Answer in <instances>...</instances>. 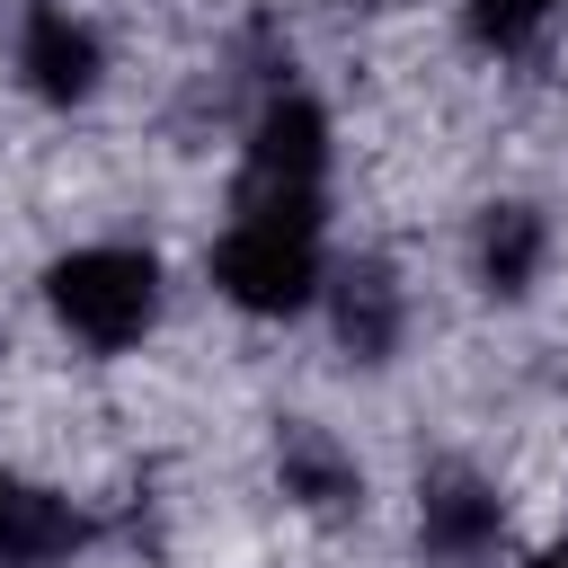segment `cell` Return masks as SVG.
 <instances>
[{
  "instance_id": "cell-1",
  "label": "cell",
  "mask_w": 568,
  "mask_h": 568,
  "mask_svg": "<svg viewBox=\"0 0 568 568\" xmlns=\"http://www.w3.org/2000/svg\"><path fill=\"white\" fill-rule=\"evenodd\" d=\"M320 178H328V124L311 98H266L248 124L240 160V213L231 222H275V231H320Z\"/></svg>"
},
{
  "instance_id": "cell-2",
  "label": "cell",
  "mask_w": 568,
  "mask_h": 568,
  "mask_svg": "<svg viewBox=\"0 0 568 568\" xmlns=\"http://www.w3.org/2000/svg\"><path fill=\"white\" fill-rule=\"evenodd\" d=\"M44 293H53L62 328H71L80 346H98V355L133 346V337L151 328V311H160V275H151L142 248H80V257H62V266L44 275Z\"/></svg>"
},
{
  "instance_id": "cell-3",
  "label": "cell",
  "mask_w": 568,
  "mask_h": 568,
  "mask_svg": "<svg viewBox=\"0 0 568 568\" xmlns=\"http://www.w3.org/2000/svg\"><path fill=\"white\" fill-rule=\"evenodd\" d=\"M213 284L240 311H302L320 284V248L311 231H275V222H231L213 248Z\"/></svg>"
},
{
  "instance_id": "cell-4",
  "label": "cell",
  "mask_w": 568,
  "mask_h": 568,
  "mask_svg": "<svg viewBox=\"0 0 568 568\" xmlns=\"http://www.w3.org/2000/svg\"><path fill=\"white\" fill-rule=\"evenodd\" d=\"M497 524H506V506H497V488L470 479V470H435V479L417 488V532H426V559H435V568H479V559L497 550Z\"/></svg>"
},
{
  "instance_id": "cell-5",
  "label": "cell",
  "mask_w": 568,
  "mask_h": 568,
  "mask_svg": "<svg viewBox=\"0 0 568 568\" xmlns=\"http://www.w3.org/2000/svg\"><path fill=\"white\" fill-rule=\"evenodd\" d=\"M18 71H27L36 98L71 106V98L98 89V36H89L80 18H62V9H36V18H27V44H18Z\"/></svg>"
},
{
  "instance_id": "cell-6",
  "label": "cell",
  "mask_w": 568,
  "mask_h": 568,
  "mask_svg": "<svg viewBox=\"0 0 568 568\" xmlns=\"http://www.w3.org/2000/svg\"><path fill=\"white\" fill-rule=\"evenodd\" d=\"M275 470H284V497H302L311 515H346V506L364 497L355 462H346V453H337V435H328V426H311V417H284Z\"/></svg>"
},
{
  "instance_id": "cell-7",
  "label": "cell",
  "mask_w": 568,
  "mask_h": 568,
  "mask_svg": "<svg viewBox=\"0 0 568 568\" xmlns=\"http://www.w3.org/2000/svg\"><path fill=\"white\" fill-rule=\"evenodd\" d=\"M337 337H346V355H364V364H382V355L399 346V284H390L382 257H355V266L337 275Z\"/></svg>"
},
{
  "instance_id": "cell-8",
  "label": "cell",
  "mask_w": 568,
  "mask_h": 568,
  "mask_svg": "<svg viewBox=\"0 0 568 568\" xmlns=\"http://www.w3.org/2000/svg\"><path fill=\"white\" fill-rule=\"evenodd\" d=\"M89 524L62 506V497H44V488H0V559L9 568H44V559H62L71 541H80Z\"/></svg>"
},
{
  "instance_id": "cell-9",
  "label": "cell",
  "mask_w": 568,
  "mask_h": 568,
  "mask_svg": "<svg viewBox=\"0 0 568 568\" xmlns=\"http://www.w3.org/2000/svg\"><path fill=\"white\" fill-rule=\"evenodd\" d=\"M532 266H541V213H532V204H497L488 231H479V275H488L497 293H524Z\"/></svg>"
},
{
  "instance_id": "cell-10",
  "label": "cell",
  "mask_w": 568,
  "mask_h": 568,
  "mask_svg": "<svg viewBox=\"0 0 568 568\" xmlns=\"http://www.w3.org/2000/svg\"><path fill=\"white\" fill-rule=\"evenodd\" d=\"M532 568H568V541H559V550H541V559H532Z\"/></svg>"
},
{
  "instance_id": "cell-11",
  "label": "cell",
  "mask_w": 568,
  "mask_h": 568,
  "mask_svg": "<svg viewBox=\"0 0 568 568\" xmlns=\"http://www.w3.org/2000/svg\"><path fill=\"white\" fill-rule=\"evenodd\" d=\"M0 488H9V479H0Z\"/></svg>"
}]
</instances>
